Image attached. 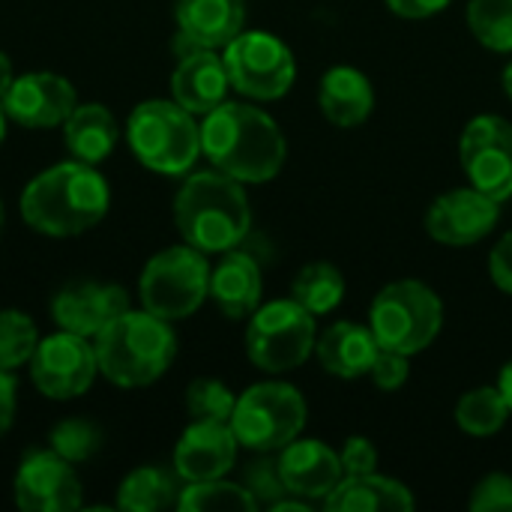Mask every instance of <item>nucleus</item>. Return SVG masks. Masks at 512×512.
Returning <instances> with one entry per match:
<instances>
[{"label": "nucleus", "instance_id": "f257e3e1", "mask_svg": "<svg viewBox=\"0 0 512 512\" xmlns=\"http://www.w3.org/2000/svg\"><path fill=\"white\" fill-rule=\"evenodd\" d=\"M201 153L228 177L258 186L279 177L288 144L279 123L246 102H222L201 120Z\"/></svg>", "mask_w": 512, "mask_h": 512}, {"label": "nucleus", "instance_id": "f03ea898", "mask_svg": "<svg viewBox=\"0 0 512 512\" xmlns=\"http://www.w3.org/2000/svg\"><path fill=\"white\" fill-rule=\"evenodd\" d=\"M21 219L45 237H78L96 228L108 207L111 189L96 165L81 159L57 162L39 171L21 192Z\"/></svg>", "mask_w": 512, "mask_h": 512}, {"label": "nucleus", "instance_id": "7ed1b4c3", "mask_svg": "<svg viewBox=\"0 0 512 512\" xmlns=\"http://www.w3.org/2000/svg\"><path fill=\"white\" fill-rule=\"evenodd\" d=\"M174 225L183 243L204 255L237 249L252 228V204L246 183L219 168L192 171L174 198Z\"/></svg>", "mask_w": 512, "mask_h": 512}, {"label": "nucleus", "instance_id": "20e7f679", "mask_svg": "<svg viewBox=\"0 0 512 512\" xmlns=\"http://www.w3.org/2000/svg\"><path fill=\"white\" fill-rule=\"evenodd\" d=\"M99 375L111 384L135 390L156 384L177 357V333L171 321L141 309H126L117 315L96 339Z\"/></svg>", "mask_w": 512, "mask_h": 512}, {"label": "nucleus", "instance_id": "39448f33", "mask_svg": "<svg viewBox=\"0 0 512 512\" xmlns=\"http://www.w3.org/2000/svg\"><path fill=\"white\" fill-rule=\"evenodd\" d=\"M132 156L165 177H183L201 156V126L174 99H144L126 120Z\"/></svg>", "mask_w": 512, "mask_h": 512}, {"label": "nucleus", "instance_id": "423d86ee", "mask_svg": "<svg viewBox=\"0 0 512 512\" xmlns=\"http://www.w3.org/2000/svg\"><path fill=\"white\" fill-rule=\"evenodd\" d=\"M369 327L381 348L399 354H423L444 330L441 297L417 279L384 285L369 306Z\"/></svg>", "mask_w": 512, "mask_h": 512}, {"label": "nucleus", "instance_id": "0eeeda50", "mask_svg": "<svg viewBox=\"0 0 512 512\" xmlns=\"http://www.w3.org/2000/svg\"><path fill=\"white\" fill-rule=\"evenodd\" d=\"M309 405L288 381H261L237 396L231 429L243 450L279 453L306 429Z\"/></svg>", "mask_w": 512, "mask_h": 512}, {"label": "nucleus", "instance_id": "6e6552de", "mask_svg": "<svg viewBox=\"0 0 512 512\" xmlns=\"http://www.w3.org/2000/svg\"><path fill=\"white\" fill-rule=\"evenodd\" d=\"M210 270L207 255L189 243L156 252L138 279L141 306L165 321L195 315L210 297Z\"/></svg>", "mask_w": 512, "mask_h": 512}, {"label": "nucleus", "instance_id": "1a4fd4ad", "mask_svg": "<svg viewBox=\"0 0 512 512\" xmlns=\"http://www.w3.org/2000/svg\"><path fill=\"white\" fill-rule=\"evenodd\" d=\"M318 342L315 315L306 312L297 300L261 303L249 315L246 327V357L255 369L267 375H285L300 369Z\"/></svg>", "mask_w": 512, "mask_h": 512}, {"label": "nucleus", "instance_id": "9d476101", "mask_svg": "<svg viewBox=\"0 0 512 512\" xmlns=\"http://www.w3.org/2000/svg\"><path fill=\"white\" fill-rule=\"evenodd\" d=\"M231 90L255 102L282 99L297 81L291 48L267 30H243L222 48Z\"/></svg>", "mask_w": 512, "mask_h": 512}, {"label": "nucleus", "instance_id": "9b49d317", "mask_svg": "<svg viewBox=\"0 0 512 512\" xmlns=\"http://www.w3.org/2000/svg\"><path fill=\"white\" fill-rule=\"evenodd\" d=\"M30 381L33 387L54 402H69L84 396L96 375H99V360L96 348L87 336L60 330L39 339L33 357H30Z\"/></svg>", "mask_w": 512, "mask_h": 512}, {"label": "nucleus", "instance_id": "f8f14e48", "mask_svg": "<svg viewBox=\"0 0 512 512\" xmlns=\"http://www.w3.org/2000/svg\"><path fill=\"white\" fill-rule=\"evenodd\" d=\"M459 162L474 189L495 201L512 198V123L501 114H480L465 123Z\"/></svg>", "mask_w": 512, "mask_h": 512}, {"label": "nucleus", "instance_id": "ddd939ff", "mask_svg": "<svg viewBox=\"0 0 512 512\" xmlns=\"http://www.w3.org/2000/svg\"><path fill=\"white\" fill-rule=\"evenodd\" d=\"M15 507L24 512H72L81 510L84 489L75 465L48 450H30L12 477Z\"/></svg>", "mask_w": 512, "mask_h": 512}, {"label": "nucleus", "instance_id": "4468645a", "mask_svg": "<svg viewBox=\"0 0 512 512\" xmlns=\"http://www.w3.org/2000/svg\"><path fill=\"white\" fill-rule=\"evenodd\" d=\"M501 219V201L474 186L450 189L438 195L426 210V231L444 246H474L486 240Z\"/></svg>", "mask_w": 512, "mask_h": 512}, {"label": "nucleus", "instance_id": "2eb2a0df", "mask_svg": "<svg viewBox=\"0 0 512 512\" xmlns=\"http://www.w3.org/2000/svg\"><path fill=\"white\" fill-rule=\"evenodd\" d=\"M78 93L69 78L57 72H24L3 96V111L12 123L27 129L63 126L75 111Z\"/></svg>", "mask_w": 512, "mask_h": 512}, {"label": "nucleus", "instance_id": "dca6fc26", "mask_svg": "<svg viewBox=\"0 0 512 512\" xmlns=\"http://www.w3.org/2000/svg\"><path fill=\"white\" fill-rule=\"evenodd\" d=\"M240 441L231 423L192 420L174 447V471L183 483H204L228 477L237 465Z\"/></svg>", "mask_w": 512, "mask_h": 512}, {"label": "nucleus", "instance_id": "f3484780", "mask_svg": "<svg viewBox=\"0 0 512 512\" xmlns=\"http://www.w3.org/2000/svg\"><path fill=\"white\" fill-rule=\"evenodd\" d=\"M129 306V294L108 282H69L51 300V318L60 330L96 339Z\"/></svg>", "mask_w": 512, "mask_h": 512}, {"label": "nucleus", "instance_id": "a211bd4d", "mask_svg": "<svg viewBox=\"0 0 512 512\" xmlns=\"http://www.w3.org/2000/svg\"><path fill=\"white\" fill-rule=\"evenodd\" d=\"M279 474L285 480L288 495L303 501H321L342 483V459L339 453L318 438H297L276 453Z\"/></svg>", "mask_w": 512, "mask_h": 512}, {"label": "nucleus", "instance_id": "6ab92c4d", "mask_svg": "<svg viewBox=\"0 0 512 512\" xmlns=\"http://www.w3.org/2000/svg\"><path fill=\"white\" fill-rule=\"evenodd\" d=\"M174 18L177 36L186 45L180 54L195 48L222 51L246 30V0H177Z\"/></svg>", "mask_w": 512, "mask_h": 512}, {"label": "nucleus", "instance_id": "aec40b11", "mask_svg": "<svg viewBox=\"0 0 512 512\" xmlns=\"http://www.w3.org/2000/svg\"><path fill=\"white\" fill-rule=\"evenodd\" d=\"M231 78L222 54L213 48H195L180 54V63L171 75V99L192 111L195 117L210 114L228 99Z\"/></svg>", "mask_w": 512, "mask_h": 512}, {"label": "nucleus", "instance_id": "412c9836", "mask_svg": "<svg viewBox=\"0 0 512 512\" xmlns=\"http://www.w3.org/2000/svg\"><path fill=\"white\" fill-rule=\"evenodd\" d=\"M378 351H381V345H378L372 327L360 324V321H336L315 342V357H318L321 369L342 381L366 378L372 372Z\"/></svg>", "mask_w": 512, "mask_h": 512}, {"label": "nucleus", "instance_id": "4be33fe9", "mask_svg": "<svg viewBox=\"0 0 512 512\" xmlns=\"http://www.w3.org/2000/svg\"><path fill=\"white\" fill-rule=\"evenodd\" d=\"M264 276L249 252H222L219 264L210 270V300L225 318H249L261 306Z\"/></svg>", "mask_w": 512, "mask_h": 512}, {"label": "nucleus", "instance_id": "5701e85b", "mask_svg": "<svg viewBox=\"0 0 512 512\" xmlns=\"http://www.w3.org/2000/svg\"><path fill=\"white\" fill-rule=\"evenodd\" d=\"M318 108L321 114L339 126L354 129L366 123L375 111V87L366 72L354 66H333L324 72L318 87Z\"/></svg>", "mask_w": 512, "mask_h": 512}, {"label": "nucleus", "instance_id": "b1692460", "mask_svg": "<svg viewBox=\"0 0 512 512\" xmlns=\"http://www.w3.org/2000/svg\"><path fill=\"white\" fill-rule=\"evenodd\" d=\"M414 495L405 483L384 477L378 471L342 477V483L324 498V510L330 512H411Z\"/></svg>", "mask_w": 512, "mask_h": 512}, {"label": "nucleus", "instance_id": "393cba45", "mask_svg": "<svg viewBox=\"0 0 512 512\" xmlns=\"http://www.w3.org/2000/svg\"><path fill=\"white\" fill-rule=\"evenodd\" d=\"M63 141L75 159L99 165L114 153L120 141V123L102 102H84L75 105V111L66 117Z\"/></svg>", "mask_w": 512, "mask_h": 512}, {"label": "nucleus", "instance_id": "a878e982", "mask_svg": "<svg viewBox=\"0 0 512 512\" xmlns=\"http://www.w3.org/2000/svg\"><path fill=\"white\" fill-rule=\"evenodd\" d=\"M183 486L186 483L180 480L174 468L144 465L123 477L117 489V507L126 512L168 510V507H177Z\"/></svg>", "mask_w": 512, "mask_h": 512}, {"label": "nucleus", "instance_id": "bb28decb", "mask_svg": "<svg viewBox=\"0 0 512 512\" xmlns=\"http://www.w3.org/2000/svg\"><path fill=\"white\" fill-rule=\"evenodd\" d=\"M291 300H297L315 318L318 315H330L345 300V276L330 261H312V264H306L294 276Z\"/></svg>", "mask_w": 512, "mask_h": 512}, {"label": "nucleus", "instance_id": "cd10ccee", "mask_svg": "<svg viewBox=\"0 0 512 512\" xmlns=\"http://www.w3.org/2000/svg\"><path fill=\"white\" fill-rule=\"evenodd\" d=\"M510 414V405H507L504 393L498 390V384L495 387H474L456 402V426L474 438L498 435L507 426Z\"/></svg>", "mask_w": 512, "mask_h": 512}, {"label": "nucleus", "instance_id": "c85d7f7f", "mask_svg": "<svg viewBox=\"0 0 512 512\" xmlns=\"http://www.w3.org/2000/svg\"><path fill=\"white\" fill-rule=\"evenodd\" d=\"M177 510L183 512H255L261 510L258 501L249 495L243 483H231L225 477L204 480V483H186L177 501Z\"/></svg>", "mask_w": 512, "mask_h": 512}, {"label": "nucleus", "instance_id": "c756f323", "mask_svg": "<svg viewBox=\"0 0 512 512\" xmlns=\"http://www.w3.org/2000/svg\"><path fill=\"white\" fill-rule=\"evenodd\" d=\"M465 15L483 48L512 54V0H468Z\"/></svg>", "mask_w": 512, "mask_h": 512}, {"label": "nucleus", "instance_id": "7c9ffc66", "mask_svg": "<svg viewBox=\"0 0 512 512\" xmlns=\"http://www.w3.org/2000/svg\"><path fill=\"white\" fill-rule=\"evenodd\" d=\"M39 339L42 336L27 312L3 309L0 312V369L15 372V369L27 366Z\"/></svg>", "mask_w": 512, "mask_h": 512}, {"label": "nucleus", "instance_id": "2f4dec72", "mask_svg": "<svg viewBox=\"0 0 512 512\" xmlns=\"http://www.w3.org/2000/svg\"><path fill=\"white\" fill-rule=\"evenodd\" d=\"M51 450L57 456H63L72 465H81L87 459H93L102 447V429L93 420H81V417H69L60 420L51 429Z\"/></svg>", "mask_w": 512, "mask_h": 512}, {"label": "nucleus", "instance_id": "473e14b6", "mask_svg": "<svg viewBox=\"0 0 512 512\" xmlns=\"http://www.w3.org/2000/svg\"><path fill=\"white\" fill-rule=\"evenodd\" d=\"M237 396L228 384L216 378H195L186 387V411L192 420H213V423H231Z\"/></svg>", "mask_w": 512, "mask_h": 512}, {"label": "nucleus", "instance_id": "72a5a7b5", "mask_svg": "<svg viewBox=\"0 0 512 512\" xmlns=\"http://www.w3.org/2000/svg\"><path fill=\"white\" fill-rule=\"evenodd\" d=\"M240 483L249 489V495L258 501V507H267V510H270L273 504H279L282 498H288L285 480H282V474H279V459H276V453H255V459L243 465Z\"/></svg>", "mask_w": 512, "mask_h": 512}, {"label": "nucleus", "instance_id": "f704fd0d", "mask_svg": "<svg viewBox=\"0 0 512 512\" xmlns=\"http://www.w3.org/2000/svg\"><path fill=\"white\" fill-rule=\"evenodd\" d=\"M468 507L474 512H512V474H486L474 486Z\"/></svg>", "mask_w": 512, "mask_h": 512}, {"label": "nucleus", "instance_id": "c9c22d12", "mask_svg": "<svg viewBox=\"0 0 512 512\" xmlns=\"http://www.w3.org/2000/svg\"><path fill=\"white\" fill-rule=\"evenodd\" d=\"M408 360H411L408 354H399V351H387V348H381V351H378V357H375V363H372V372H369L372 384H375L378 390H384V393H396V390H402V387H405V381H408V375H411Z\"/></svg>", "mask_w": 512, "mask_h": 512}, {"label": "nucleus", "instance_id": "e433bc0d", "mask_svg": "<svg viewBox=\"0 0 512 512\" xmlns=\"http://www.w3.org/2000/svg\"><path fill=\"white\" fill-rule=\"evenodd\" d=\"M339 459H342V471L345 477H357V474H372L378 471V450L369 438L363 435H351L342 450H339Z\"/></svg>", "mask_w": 512, "mask_h": 512}, {"label": "nucleus", "instance_id": "4c0bfd02", "mask_svg": "<svg viewBox=\"0 0 512 512\" xmlns=\"http://www.w3.org/2000/svg\"><path fill=\"white\" fill-rule=\"evenodd\" d=\"M489 276L504 294H512V231H507L489 252Z\"/></svg>", "mask_w": 512, "mask_h": 512}, {"label": "nucleus", "instance_id": "58836bf2", "mask_svg": "<svg viewBox=\"0 0 512 512\" xmlns=\"http://www.w3.org/2000/svg\"><path fill=\"white\" fill-rule=\"evenodd\" d=\"M387 9L399 18H408V21H423V18H432L438 12H444L453 0H384Z\"/></svg>", "mask_w": 512, "mask_h": 512}, {"label": "nucleus", "instance_id": "ea45409f", "mask_svg": "<svg viewBox=\"0 0 512 512\" xmlns=\"http://www.w3.org/2000/svg\"><path fill=\"white\" fill-rule=\"evenodd\" d=\"M15 408H18V384L12 378V372L0 369V438L12 429Z\"/></svg>", "mask_w": 512, "mask_h": 512}, {"label": "nucleus", "instance_id": "a19ab883", "mask_svg": "<svg viewBox=\"0 0 512 512\" xmlns=\"http://www.w3.org/2000/svg\"><path fill=\"white\" fill-rule=\"evenodd\" d=\"M12 81H15V72H12V60L0 51V102H3V96L9 93V87H12Z\"/></svg>", "mask_w": 512, "mask_h": 512}, {"label": "nucleus", "instance_id": "79ce46f5", "mask_svg": "<svg viewBox=\"0 0 512 512\" xmlns=\"http://www.w3.org/2000/svg\"><path fill=\"white\" fill-rule=\"evenodd\" d=\"M498 390L504 393V399H507V405H510L512 411V360L504 363V369H501V375H498Z\"/></svg>", "mask_w": 512, "mask_h": 512}, {"label": "nucleus", "instance_id": "37998d69", "mask_svg": "<svg viewBox=\"0 0 512 512\" xmlns=\"http://www.w3.org/2000/svg\"><path fill=\"white\" fill-rule=\"evenodd\" d=\"M501 87H504V93L512 99V60L504 66V72H501Z\"/></svg>", "mask_w": 512, "mask_h": 512}, {"label": "nucleus", "instance_id": "c03bdc74", "mask_svg": "<svg viewBox=\"0 0 512 512\" xmlns=\"http://www.w3.org/2000/svg\"><path fill=\"white\" fill-rule=\"evenodd\" d=\"M6 111H3V102H0V144H3V138H6Z\"/></svg>", "mask_w": 512, "mask_h": 512}, {"label": "nucleus", "instance_id": "a18cd8bd", "mask_svg": "<svg viewBox=\"0 0 512 512\" xmlns=\"http://www.w3.org/2000/svg\"><path fill=\"white\" fill-rule=\"evenodd\" d=\"M3 225H6V213H3V201H0V237H3Z\"/></svg>", "mask_w": 512, "mask_h": 512}]
</instances>
